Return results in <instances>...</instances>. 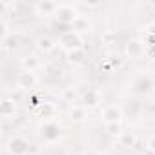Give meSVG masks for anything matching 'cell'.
<instances>
[{"instance_id":"6da1fadb","label":"cell","mask_w":155,"mask_h":155,"mask_svg":"<svg viewBox=\"0 0 155 155\" xmlns=\"http://www.w3.org/2000/svg\"><path fill=\"white\" fill-rule=\"evenodd\" d=\"M29 150V144L26 139L22 137H13L9 142H8V151L13 153V155H26Z\"/></svg>"},{"instance_id":"7a4b0ae2","label":"cell","mask_w":155,"mask_h":155,"mask_svg":"<svg viewBox=\"0 0 155 155\" xmlns=\"http://www.w3.org/2000/svg\"><path fill=\"white\" fill-rule=\"evenodd\" d=\"M102 119L106 120V124H119L120 119H122V111H120L119 106L111 104V106L104 108V111H102Z\"/></svg>"},{"instance_id":"3957f363","label":"cell","mask_w":155,"mask_h":155,"mask_svg":"<svg viewBox=\"0 0 155 155\" xmlns=\"http://www.w3.org/2000/svg\"><path fill=\"white\" fill-rule=\"evenodd\" d=\"M126 53H128L131 58H139V57L144 53V46H142V42H140V40H131V42H128V46H126Z\"/></svg>"},{"instance_id":"277c9868","label":"cell","mask_w":155,"mask_h":155,"mask_svg":"<svg viewBox=\"0 0 155 155\" xmlns=\"http://www.w3.org/2000/svg\"><path fill=\"white\" fill-rule=\"evenodd\" d=\"M79 44H81V38H79V35H73V31L71 33H66L64 37H62V46L64 48H68V49H71V48H79Z\"/></svg>"},{"instance_id":"5b68a950","label":"cell","mask_w":155,"mask_h":155,"mask_svg":"<svg viewBox=\"0 0 155 155\" xmlns=\"http://www.w3.org/2000/svg\"><path fill=\"white\" fill-rule=\"evenodd\" d=\"M35 84V77H33V73L31 71H26V73H22L20 77H18V86L20 88H31Z\"/></svg>"},{"instance_id":"8992f818","label":"cell","mask_w":155,"mask_h":155,"mask_svg":"<svg viewBox=\"0 0 155 155\" xmlns=\"http://www.w3.org/2000/svg\"><path fill=\"white\" fill-rule=\"evenodd\" d=\"M35 9H37V11H44V13H48V17H49V15H53V13L58 9V6H57V4H48V2H38V4L35 6Z\"/></svg>"},{"instance_id":"52a82bcc","label":"cell","mask_w":155,"mask_h":155,"mask_svg":"<svg viewBox=\"0 0 155 155\" xmlns=\"http://www.w3.org/2000/svg\"><path fill=\"white\" fill-rule=\"evenodd\" d=\"M37 46H38L42 51H46V53H48V51H51V49L55 48L53 40H51V38H48V37H40V38L37 40Z\"/></svg>"},{"instance_id":"ba28073f","label":"cell","mask_w":155,"mask_h":155,"mask_svg":"<svg viewBox=\"0 0 155 155\" xmlns=\"http://www.w3.org/2000/svg\"><path fill=\"white\" fill-rule=\"evenodd\" d=\"M2 115H4V117H11V115H15V102H11V101H4V104H2Z\"/></svg>"},{"instance_id":"9c48e42d","label":"cell","mask_w":155,"mask_h":155,"mask_svg":"<svg viewBox=\"0 0 155 155\" xmlns=\"http://www.w3.org/2000/svg\"><path fill=\"white\" fill-rule=\"evenodd\" d=\"M84 101H86V104H90V106H95V104H99V97H97L95 93H90V95H86V97H84Z\"/></svg>"},{"instance_id":"30bf717a","label":"cell","mask_w":155,"mask_h":155,"mask_svg":"<svg viewBox=\"0 0 155 155\" xmlns=\"http://www.w3.org/2000/svg\"><path fill=\"white\" fill-rule=\"evenodd\" d=\"M106 130H108V133L115 135V133L120 131V126H119V124H106Z\"/></svg>"},{"instance_id":"8fae6325","label":"cell","mask_w":155,"mask_h":155,"mask_svg":"<svg viewBox=\"0 0 155 155\" xmlns=\"http://www.w3.org/2000/svg\"><path fill=\"white\" fill-rule=\"evenodd\" d=\"M84 117V110H73L71 111V119H75V120H81Z\"/></svg>"},{"instance_id":"7c38bea8","label":"cell","mask_w":155,"mask_h":155,"mask_svg":"<svg viewBox=\"0 0 155 155\" xmlns=\"http://www.w3.org/2000/svg\"><path fill=\"white\" fill-rule=\"evenodd\" d=\"M29 58H31V57H26V58H24V66H26V68H29V71L33 73V68H35L38 62H35V60H29Z\"/></svg>"},{"instance_id":"4fadbf2b","label":"cell","mask_w":155,"mask_h":155,"mask_svg":"<svg viewBox=\"0 0 155 155\" xmlns=\"http://www.w3.org/2000/svg\"><path fill=\"white\" fill-rule=\"evenodd\" d=\"M146 148H148L150 151H155V135H153V137H151V139L148 140V144H146Z\"/></svg>"},{"instance_id":"5bb4252c","label":"cell","mask_w":155,"mask_h":155,"mask_svg":"<svg viewBox=\"0 0 155 155\" xmlns=\"http://www.w3.org/2000/svg\"><path fill=\"white\" fill-rule=\"evenodd\" d=\"M126 142H133V137H131V135H126ZM126 142H124V144H126Z\"/></svg>"}]
</instances>
